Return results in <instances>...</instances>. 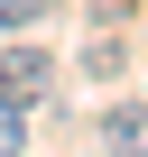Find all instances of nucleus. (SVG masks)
Here are the masks:
<instances>
[{
    "mask_svg": "<svg viewBox=\"0 0 148 157\" xmlns=\"http://www.w3.org/2000/svg\"><path fill=\"white\" fill-rule=\"evenodd\" d=\"M0 93H10V102H46V93H56V56L10 46V56H0Z\"/></svg>",
    "mask_w": 148,
    "mask_h": 157,
    "instance_id": "f257e3e1",
    "label": "nucleus"
},
{
    "mask_svg": "<svg viewBox=\"0 0 148 157\" xmlns=\"http://www.w3.org/2000/svg\"><path fill=\"white\" fill-rule=\"evenodd\" d=\"M102 148H148V102H111L102 111Z\"/></svg>",
    "mask_w": 148,
    "mask_h": 157,
    "instance_id": "f03ea898",
    "label": "nucleus"
},
{
    "mask_svg": "<svg viewBox=\"0 0 148 157\" xmlns=\"http://www.w3.org/2000/svg\"><path fill=\"white\" fill-rule=\"evenodd\" d=\"M10 148H28V102L0 93V157H10Z\"/></svg>",
    "mask_w": 148,
    "mask_h": 157,
    "instance_id": "7ed1b4c3",
    "label": "nucleus"
},
{
    "mask_svg": "<svg viewBox=\"0 0 148 157\" xmlns=\"http://www.w3.org/2000/svg\"><path fill=\"white\" fill-rule=\"evenodd\" d=\"M37 10H46V0H0V28H28Z\"/></svg>",
    "mask_w": 148,
    "mask_h": 157,
    "instance_id": "20e7f679",
    "label": "nucleus"
}]
</instances>
